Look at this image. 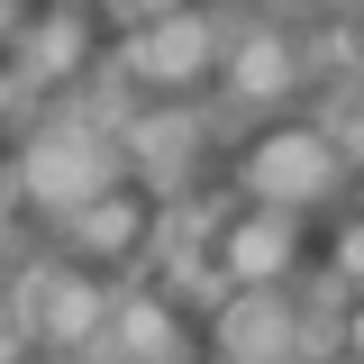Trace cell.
<instances>
[{
  "mask_svg": "<svg viewBox=\"0 0 364 364\" xmlns=\"http://www.w3.org/2000/svg\"><path fill=\"white\" fill-rule=\"evenodd\" d=\"M0 328H9V301H0Z\"/></svg>",
  "mask_w": 364,
  "mask_h": 364,
  "instance_id": "cell-17",
  "label": "cell"
},
{
  "mask_svg": "<svg viewBox=\"0 0 364 364\" xmlns=\"http://www.w3.org/2000/svg\"><path fill=\"white\" fill-rule=\"evenodd\" d=\"M9 100H18V73H9V64H0V109H9Z\"/></svg>",
  "mask_w": 364,
  "mask_h": 364,
  "instance_id": "cell-16",
  "label": "cell"
},
{
  "mask_svg": "<svg viewBox=\"0 0 364 364\" xmlns=\"http://www.w3.org/2000/svg\"><path fill=\"white\" fill-rule=\"evenodd\" d=\"M337 282H364V228L337 237Z\"/></svg>",
  "mask_w": 364,
  "mask_h": 364,
  "instance_id": "cell-14",
  "label": "cell"
},
{
  "mask_svg": "<svg viewBox=\"0 0 364 364\" xmlns=\"http://www.w3.org/2000/svg\"><path fill=\"white\" fill-rule=\"evenodd\" d=\"M9 219H18V182H0V255H9Z\"/></svg>",
  "mask_w": 364,
  "mask_h": 364,
  "instance_id": "cell-15",
  "label": "cell"
},
{
  "mask_svg": "<svg viewBox=\"0 0 364 364\" xmlns=\"http://www.w3.org/2000/svg\"><path fill=\"white\" fill-rule=\"evenodd\" d=\"M91 55V9H46L28 18V37H18V91H46L64 82V73H82Z\"/></svg>",
  "mask_w": 364,
  "mask_h": 364,
  "instance_id": "cell-9",
  "label": "cell"
},
{
  "mask_svg": "<svg viewBox=\"0 0 364 364\" xmlns=\"http://www.w3.org/2000/svg\"><path fill=\"white\" fill-rule=\"evenodd\" d=\"M146 228H155V200H146L136 182H119L109 200H91L82 219H64V237H73L82 255H136V246H146Z\"/></svg>",
  "mask_w": 364,
  "mask_h": 364,
  "instance_id": "cell-11",
  "label": "cell"
},
{
  "mask_svg": "<svg viewBox=\"0 0 364 364\" xmlns=\"http://www.w3.org/2000/svg\"><path fill=\"white\" fill-rule=\"evenodd\" d=\"M9 328H18L28 346H100V328H109V291L82 282L73 264L28 255L18 282H9Z\"/></svg>",
  "mask_w": 364,
  "mask_h": 364,
  "instance_id": "cell-2",
  "label": "cell"
},
{
  "mask_svg": "<svg viewBox=\"0 0 364 364\" xmlns=\"http://www.w3.org/2000/svg\"><path fill=\"white\" fill-rule=\"evenodd\" d=\"M100 355L109 364H182V328H173V310L155 291H128V301H109Z\"/></svg>",
  "mask_w": 364,
  "mask_h": 364,
  "instance_id": "cell-8",
  "label": "cell"
},
{
  "mask_svg": "<svg viewBox=\"0 0 364 364\" xmlns=\"http://www.w3.org/2000/svg\"><path fill=\"white\" fill-rule=\"evenodd\" d=\"M237 182H246L264 210H291V200H318V191H337V182H346V164L328 155V136H318V128H264L255 146H246Z\"/></svg>",
  "mask_w": 364,
  "mask_h": 364,
  "instance_id": "cell-3",
  "label": "cell"
},
{
  "mask_svg": "<svg viewBox=\"0 0 364 364\" xmlns=\"http://www.w3.org/2000/svg\"><path fill=\"white\" fill-rule=\"evenodd\" d=\"M210 264H219L228 291H282V273H291V219H282V210H246V219H228Z\"/></svg>",
  "mask_w": 364,
  "mask_h": 364,
  "instance_id": "cell-6",
  "label": "cell"
},
{
  "mask_svg": "<svg viewBox=\"0 0 364 364\" xmlns=\"http://www.w3.org/2000/svg\"><path fill=\"white\" fill-rule=\"evenodd\" d=\"M301 355V310L282 291H228L219 301V364H291Z\"/></svg>",
  "mask_w": 364,
  "mask_h": 364,
  "instance_id": "cell-5",
  "label": "cell"
},
{
  "mask_svg": "<svg viewBox=\"0 0 364 364\" xmlns=\"http://www.w3.org/2000/svg\"><path fill=\"white\" fill-rule=\"evenodd\" d=\"M119 64H128L136 82H164V91H191L210 64H219V18H200V9H155L128 46H119Z\"/></svg>",
  "mask_w": 364,
  "mask_h": 364,
  "instance_id": "cell-4",
  "label": "cell"
},
{
  "mask_svg": "<svg viewBox=\"0 0 364 364\" xmlns=\"http://www.w3.org/2000/svg\"><path fill=\"white\" fill-rule=\"evenodd\" d=\"M318 136H328V155H337V164H364V91H337Z\"/></svg>",
  "mask_w": 364,
  "mask_h": 364,
  "instance_id": "cell-12",
  "label": "cell"
},
{
  "mask_svg": "<svg viewBox=\"0 0 364 364\" xmlns=\"http://www.w3.org/2000/svg\"><path fill=\"white\" fill-rule=\"evenodd\" d=\"M355 64H364V28L337 18V28H318V37H310V73H355Z\"/></svg>",
  "mask_w": 364,
  "mask_h": 364,
  "instance_id": "cell-13",
  "label": "cell"
},
{
  "mask_svg": "<svg viewBox=\"0 0 364 364\" xmlns=\"http://www.w3.org/2000/svg\"><path fill=\"white\" fill-rule=\"evenodd\" d=\"M291 82H301V55H291V37H282L273 18H246V28L228 37V91L264 109V100H282Z\"/></svg>",
  "mask_w": 364,
  "mask_h": 364,
  "instance_id": "cell-7",
  "label": "cell"
},
{
  "mask_svg": "<svg viewBox=\"0 0 364 364\" xmlns=\"http://www.w3.org/2000/svg\"><path fill=\"white\" fill-rule=\"evenodd\" d=\"M119 155L136 164V182H155V191H164V182H182V164L200 155V128H191L182 109H136L128 136H119Z\"/></svg>",
  "mask_w": 364,
  "mask_h": 364,
  "instance_id": "cell-10",
  "label": "cell"
},
{
  "mask_svg": "<svg viewBox=\"0 0 364 364\" xmlns=\"http://www.w3.org/2000/svg\"><path fill=\"white\" fill-rule=\"evenodd\" d=\"M119 136L100 128L91 109H55L28 146H18V200L46 210V219H82L91 200L119 191Z\"/></svg>",
  "mask_w": 364,
  "mask_h": 364,
  "instance_id": "cell-1",
  "label": "cell"
}]
</instances>
